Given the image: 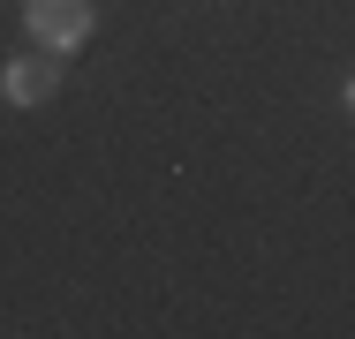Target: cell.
I'll list each match as a JSON object with an SVG mask.
<instances>
[{"label":"cell","mask_w":355,"mask_h":339,"mask_svg":"<svg viewBox=\"0 0 355 339\" xmlns=\"http://www.w3.org/2000/svg\"><path fill=\"white\" fill-rule=\"evenodd\" d=\"M91 23H98L91 0H23V30H31L46 53H61V61L91 38Z\"/></svg>","instance_id":"6da1fadb"},{"label":"cell","mask_w":355,"mask_h":339,"mask_svg":"<svg viewBox=\"0 0 355 339\" xmlns=\"http://www.w3.org/2000/svg\"><path fill=\"white\" fill-rule=\"evenodd\" d=\"M53 91H61V53H46V46L0 68V98H8V106H23V113H31V106H46Z\"/></svg>","instance_id":"7a4b0ae2"},{"label":"cell","mask_w":355,"mask_h":339,"mask_svg":"<svg viewBox=\"0 0 355 339\" xmlns=\"http://www.w3.org/2000/svg\"><path fill=\"white\" fill-rule=\"evenodd\" d=\"M340 98H348V113H355V75H348V91H340Z\"/></svg>","instance_id":"3957f363"}]
</instances>
